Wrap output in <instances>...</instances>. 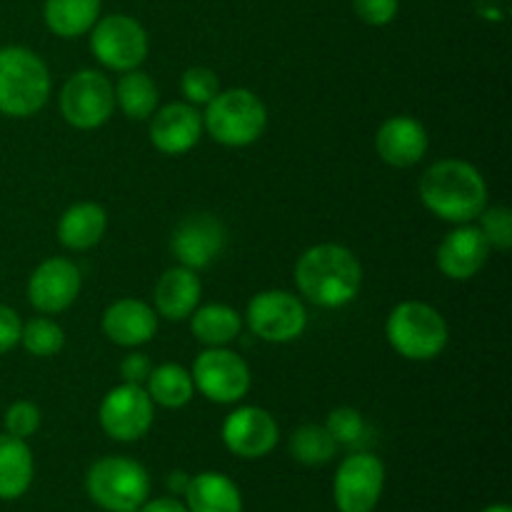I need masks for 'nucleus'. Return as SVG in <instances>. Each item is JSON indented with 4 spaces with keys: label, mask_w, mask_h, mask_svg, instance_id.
Wrapping results in <instances>:
<instances>
[{
    "label": "nucleus",
    "mask_w": 512,
    "mask_h": 512,
    "mask_svg": "<svg viewBox=\"0 0 512 512\" xmlns=\"http://www.w3.org/2000/svg\"><path fill=\"white\" fill-rule=\"evenodd\" d=\"M188 483H190V475L180 473V470L170 473V478H168V488H170V493H173V495H185V488H188Z\"/></svg>",
    "instance_id": "obj_38"
},
{
    "label": "nucleus",
    "mask_w": 512,
    "mask_h": 512,
    "mask_svg": "<svg viewBox=\"0 0 512 512\" xmlns=\"http://www.w3.org/2000/svg\"><path fill=\"white\" fill-rule=\"evenodd\" d=\"M243 328V318L235 308L223 303L205 305V308L193 310V320H190V330L195 338L208 348H225L233 343Z\"/></svg>",
    "instance_id": "obj_25"
},
{
    "label": "nucleus",
    "mask_w": 512,
    "mask_h": 512,
    "mask_svg": "<svg viewBox=\"0 0 512 512\" xmlns=\"http://www.w3.org/2000/svg\"><path fill=\"white\" fill-rule=\"evenodd\" d=\"M250 330L265 343H290L300 338L308 325V313L300 298L288 290H263L248 303Z\"/></svg>",
    "instance_id": "obj_11"
},
{
    "label": "nucleus",
    "mask_w": 512,
    "mask_h": 512,
    "mask_svg": "<svg viewBox=\"0 0 512 512\" xmlns=\"http://www.w3.org/2000/svg\"><path fill=\"white\" fill-rule=\"evenodd\" d=\"M398 0H353V10L363 23L368 25H388L398 15Z\"/></svg>",
    "instance_id": "obj_34"
},
{
    "label": "nucleus",
    "mask_w": 512,
    "mask_h": 512,
    "mask_svg": "<svg viewBox=\"0 0 512 512\" xmlns=\"http://www.w3.org/2000/svg\"><path fill=\"white\" fill-rule=\"evenodd\" d=\"M80 293L78 265L65 258H48L28 280V300L40 313H63Z\"/></svg>",
    "instance_id": "obj_15"
},
{
    "label": "nucleus",
    "mask_w": 512,
    "mask_h": 512,
    "mask_svg": "<svg viewBox=\"0 0 512 512\" xmlns=\"http://www.w3.org/2000/svg\"><path fill=\"white\" fill-rule=\"evenodd\" d=\"M43 18L58 38H78L98 23L100 0H45Z\"/></svg>",
    "instance_id": "obj_24"
},
{
    "label": "nucleus",
    "mask_w": 512,
    "mask_h": 512,
    "mask_svg": "<svg viewBox=\"0 0 512 512\" xmlns=\"http://www.w3.org/2000/svg\"><path fill=\"white\" fill-rule=\"evenodd\" d=\"M103 333L120 348H138L158 333V313L143 300L123 298L103 313Z\"/></svg>",
    "instance_id": "obj_19"
},
{
    "label": "nucleus",
    "mask_w": 512,
    "mask_h": 512,
    "mask_svg": "<svg viewBox=\"0 0 512 512\" xmlns=\"http://www.w3.org/2000/svg\"><path fill=\"white\" fill-rule=\"evenodd\" d=\"M223 443L233 455L243 460H258L273 453L280 440L278 423L273 415L255 405L233 410L223 423Z\"/></svg>",
    "instance_id": "obj_13"
},
{
    "label": "nucleus",
    "mask_w": 512,
    "mask_h": 512,
    "mask_svg": "<svg viewBox=\"0 0 512 512\" xmlns=\"http://www.w3.org/2000/svg\"><path fill=\"white\" fill-rule=\"evenodd\" d=\"M428 130L410 115H395L380 125L375 150L393 168H413L428 153Z\"/></svg>",
    "instance_id": "obj_18"
},
{
    "label": "nucleus",
    "mask_w": 512,
    "mask_h": 512,
    "mask_svg": "<svg viewBox=\"0 0 512 512\" xmlns=\"http://www.w3.org/2000/svg\"><path fill=\"white\" fill-rule=\"evenodd\" d=\"M188 512H243L238 485L223 473H200L185 488Z\"/></svg>",
    "instance_id": "obj_21"
},
{
    "label": "nucleus",
    "mask_w": 512,
    "mask_h": 512,
    "mask_svg": "<svg viewBox=\"0 0 512 512\" xmlns=\"http://www.w3.org/2000/svg\"><path fill=\"white\" fill-rule=\"evenodd\" d=\"M20 343L35 358H53L63 350L65 333L55 320L50 318H33L20 330Z\"/></svg>",
    "instance_id": "obj_29"
},
{
    "label": "nucleus",
    "mask_w": 512,
    "mask_h": 512,
    "mask_svg": "<svg viewBox=\"0 0 512 512\" xmlns=\"http://www.w3.org/2000/svg\"><path fill=\"white\" fill-rule=\"evenodd\" d=\"M150 370H153V365H150L148 355L143 353L128 355V358L120 363V375H123L125 383H133V385H143L145 380H148Z\"/></svg>",
    "instance_id": "obj_36"
},
{
    "label": "nucleus",
    "mask_w": 512,
    "mask_h": 512,
    "mask_svg": "<svg viewBox=\"0 0 512 512\" xmlns=\"http://www.w3.org/2000/svg\"><path fill=\"white\" fill-rule=\"evenodd\" d=\"M90 50L110 70L128 73L148 55V33L130 15H108L90 28Z\"/></svg>",
    "instance_id": "obj_7"
},
{
    "label": "nucleus",
    "mask_w": 512,
    "mask_h": 512,
    "mask_svg": "<svg viewBox=\"0 0 512 512\" xmlns=\"http://www.w3.org/2000/svg\"><path fill=\"white\" fill-rule=\"evenodd\" d=\"M145 383H148L145 393L150 395V400L163 405V408H183L193 400L195 393L193 375L178 363H165L153 368Z\"/></svg>",
    "instance_id": "obj_26"
},
{
    "label": "nucleus",
    "mask_w": 512,
    "mask_h": 512,
    "mask_svg": "<svg viewBox=\"0 0 512 512\" xmlns=\"http://www.w3.org/2000/svg\"><path fill=\"white\" fill-rule=\"evenodd\" d=\"M325 428H328V433L333 435V440L338 445H355L363 440L365 420L358 410L338 408L328 415Z\"/></svg>",
    "instance_id": "obj_31"
},
{
    "label": "nucleus",
    "mask_w": 512,
    "mask_h": 512,
    "mask_svg": "<svg viewBox=\"0 0 512 512\" xmlns=\"http://www.w3.org/2000/svg\"><path fill=\"white\" fill-rule=\"evenodd\" d=\"M50 95V73L38 53L23 45L0 48V113L30 118Z\"/></svg>",
    "instance_id": "obj_3"
},
{
    "label": "nucleus",
    "mask_w": 512,
    "mask_h": 512,
    "mask_svg": "<svg viewBox=\"0 0 512 512\" xmlns=\"http://www.w3.org/2000/svg\"><path fill=\"white\" fill-rule=\"evenodd\" d=\"M108 228V213L98 203H75L58 223V240L68 250H90Z\"/></svg>",
    "instance_id": "obj_23"
},
{
    "label": "nucleus",
    "mask_w": 512,
    "mask_h": 512,
    "mask_svg": "<svg viewBox=\"0 0 512 512\" xmlns=\"http://www.w3.org/2000/svg\"><path fill=\"white\" fill-rule=\"evenodd\" d=\"M490 245L478 225L463 223L450 230L438 248V268L450 280H470L488 263Z\"/></svg>",
    "instance_id": "obj_16"
},
{
    "label": "nucleus",
    "mask_w": 512,
    "mask_h": 512,
    "mask_svg": "<svg viewBox=\"0 0 512 512\" xmlns=\"http://www.w3.org/2000/svg\"><path fill=\"white\" fill-rule=\"evenodd\" d=\"M115 110V88L103 73L98 70H80L68 83L63 85L60 93V113L65 123H70L78 130H95Z\"/></svg>",
    "instance_id": "obj_8"
},
{
    "label": "nucleus",
    "mask_w": 512,
    "mask_h": 512,
    "mask_svg": "<svg viewBox=\"0 0 512 512\" xmlns=\"http://www.w3.org/2000/svg\"><path fill=\"white\" fill-rule=\"evenodd\" d=\"M480 512H512V510H510V505H505V503H498V505H488V508H485V510H480Z\"/></svg>",
    "instance_id": "obj_39"
},
{
    "label": "nucleus",
    "mask_w": 512,
    "mask_h": 512,
    "mask_svg": "<svg viewBox=\"0 0 512 512\" xmlns=\"http://www.w3.org/2000/svg\"><path fill=\"white\" fill-rule=\"evenodd\" d=\"M268 125L265 103L245 88L223 90L208 103L203 113V128L228 148H245L253 145Z\"/></svg>",
    "instance_id": "obj_6"
},
{
    "label": "nucleus",
    "mask_w": 512,
    "mask_h": 512,
    "mask_svg": "<svg viewBox=\"0 0 512 512\" xmlns=\"http://www.w3.org/2000/svg\"><path fill=\"white\" fill-rule=\"evenodd\" d=\"M385 488V465L373 453H353L338 465L333 500L338 512H373Z\"/></svg>",
    "instance_id": "obj_10"
},
{
    "label": "nucleus",
    "mask_w": 512,
    "mask_h": 512,
    "mask_svg": "<svg viewBox=\"0 0 512 512\" xmlns=\"http://www.w3.org/2000/svg\"><path fill=\"white\" fill-rule=\"evenodd\" d=\"M115 105H120L130 120H145L158 108V88L148 73L128 70L115 85Z\"/></svg>",
    "instance_id": "obj_27"
},
{
    "label": "nucleus",
    "mask_w": 512,
    "mask_h": 512,
    "mask_svg": "<svg viewBox=\"0 0 512 512\" xmlns=\"http://www.w3.org/2000/svg\"><path fill=\"white\" fill-rule=\"evenodd\" d=\"M203 115L190 103H170L155 110L150 123V140L165 155H185L203 135Z\"/></svg>",
    "instance_id": "obj_17"
},
{
    "label": "nucleus",
    "mask_w": 512,
    "mask_h": 512,
    "mask_svg": "<svg viewBox=\"0 0 512 512\" xmlns=\"http://www.w3.org/2000/svg\"><path fill=\"white\" fill-rule=\"evenodd\" d=\"M335 453H338V443L325 425H300L290 438V455L308 468H320V465L330 463Z\"/></svg>",
    "instance_id": "obj_28"
},
{
    "label": "nucleus",
    "mask_w": 512,
    "mask_h": 512,
    "mask_svg": "<svg viewBox=\"0 0 512 512\" xmlns=\"http://www.w3.org/2000/svg\"><path fill=\"white\" fill-rule=\"evenodd\" d=\"M298 290L318 308H343L358 298L363 268L345 245L320 243L305 250L295 265Z\"/></svg>",
    "instance_id": "obj_1"
},
{
    "label": "nucleus",
    "mask_w": 512,
    "mask_h": 512,
    "mask_svg": "<svg viewBox=\"0 0 512 512\" xmlns=\"http://www.w3.org/2000/svg\"><path fill=\"white\" fill-rule=\"evenodd\" d=\"M480 218V233L488 240L490 250H510L512 245V213L505 205H493V208H485Z\"/></svg>",
    "instance_id": "obj_30"
},
{
    "label": "nucleus",
    "mask_w": 512,
    "mask_h": 512,
    "mask_svg": "<svg viewBox=\"0 0 512 512\" xmlns=\"http://www.w3.org/2000/svg\"><path fill=\"white\" fill-rule=\"evenodd\" d=\"M200 293H203V285L195 270L183 268V265L168 268L155 285V313L168 320L190 318L198 308Z\"/></svg>",
    "instance_id": "obj_20"
},
{
    "label": "nucleus",
    "mask_w": 512,
    "mask_h": 512,
    "mask_svg": "<svg viewBox=\"0 0 512 512\" xmlns=\"http://www.w3.org/2000/svg\"><path fill=\"white\" fill-rule=\"evenodd\" d=\"M385 335L395 353L415 363L438 358L450 340L443 315L433 305L420 300H405L395 305L385 323Z\"/></svg>",
    "instance_id": "obj_4"
},
{
    "label": "nucleus",
    "mask_w": 512,
    "mask_h": 512,
    "mask_svg": "<svg viewBox=\"0 0 512 512\" xmlns=\"http://www.w3.org/2000/svg\"><path fill=\"white\" fill-rule=\"evenodd\" d=\"M85 493L105 512H138L150 495V475L138 460L110 455L90 465Z\"/></svg>",
    "instance_id": "obj_5"
},
{
    "label": "nucleus",
    "mask_w": 512,
    "mask_h": 512,
    "mask_svg": "<svg viewBox=\"0 0 512 512\" xmlns=\"http://www.w3.org/2000/svg\"><path fill=\"white\" fill-rule=\"evenodd\" d=\"M35 465L28 443L13 435H0V500H18L33 485Z\"/></svg>",
    "instance_id": "obj_22"
},
{
    "label": "nucleus",
    "mask_w": 512,
    "mask_h": 512,
    "mask_svg": "<svg viewBox=\"0 0 512 512\" xmlns=\"http://www.w3.org/2000/svg\"><path fill=\"white\" fill-rule=\"evenodd\" d=\"M193 385L218 405H233L248 395L250 368L238 353L228 348H208L193 365Z\"/></svg>",
    "instance_id": "obj_9"
},
{
    "label": "nucleus",
    "mask_w": 512,
    "mask_h": 512,
    "mask_svg": "<svg viewBox=\"0 0 512 512\" xmlns=\"http://www.w3.org/2000/svg\"><path fill=\"white\" fill-rule=\"evenodd\" d=\"M5 433L13 435V438L28 440L30 435L38 433L40 428V410L38 405H33L30 400H18V403L10 405L5 410Z\"/></svg>",
    "instance_id": "obj_33"
},
{
    "label": "nucleus",
    "mask_w": 512,
    "mask_h": 512,
    "mask_svg": "<svg viewBox=\"0 0 512 512\" xmlns=\"http://www.w3.org/2000/svg\"><path fill=\"white\" fill-rule=\"evenodd\" d=\"M98 418L108 438L118 443H135L153 428V400L140 385L123 383L105 395Z\"/></svg>",
    "instance_id": "obj_12"
},
{
    "label": "nucleus",
    "mask_w": 512,
    "mask_h": 512,
    "mask_svg": "<svg viewBox=\"0 0 512 512\" xmlns=\"http://www.w3.org/2000/svg\"><path fill=\"white\" fill-rule=\"evenodd\" d=\"M420 200L440 220L473 223L488 208V185L465 160H438L420 178Z\"/></svg>",
    "instance_id": "obj_2"
},
{
    "label": "nucleus",
    "mask_w": 512,
    "mask_h": 512,
    "mask_svg": "<svg viewBox=\"0 0 512 512\" xmlns=\"http://www.w3.org/2000/svg\"><path fill=\"white\" fill-rule=\"evenodd\" d=\"M138 512H188V508H185V503H180L178 498H155L145 500Z\"/></svg>",
    "instance_id": "obj_37"
},
{
    "label": "nucleus",
    "mask_w": 512,
    "mask_h": 512,
    "mask_svg": "<svg viewBox=\"0 0 512 512\" xmlns=\"http://www.w3.org/2000/svg\"><path fill=\"white\" fill-rule=\"evenodd\" d=\"M180 88H183V95L190 105H208L220 93L218 75L208 68L185 70Z\"/></svg>",
    "instance_id": "obj_32"
},
{
    "label": "nucleus",
    "mask_w": 512,
    "mask_h": 512,
    "mask_svg": "<svg viewBox=\"0 0 512 512\" xmlns=\"http://www.w3.org/2000/svg\"><path fill=\"white\" fill-rule=\"evenodd\" d=\"M20 330H23V323L18 313L0 303V355L10 353L20 343Z\"/></svg>",
    "instance_id": "obj_35"
},
{
    "label": "nucleus",
    "mask_w": 512,
    "mask_h": 512,
    "mask_svg": "<svg viewBox=\"0 0 512 512\" xmlns=\"http://www.w3.org/2000/svg\"><path fill=\"white\" fill-rule=\"evenodd\" d=\"M225 228L218 218L198 213L185 218L170 238V250L183 268L203 270L223 253Z\"/></svg>",
    "instance_id": "obj_14"
}]
</instances>
